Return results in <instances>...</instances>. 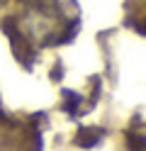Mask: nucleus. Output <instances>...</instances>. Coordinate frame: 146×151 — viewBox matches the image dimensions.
<instances>
[]
</instances>
